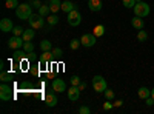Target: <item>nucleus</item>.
I'll use <instances>...</instances> for the list:
<instances>
[{"instance_id": "nucleus-1", "label": "nucleus", "mask_w": 154, "mask_h": 114, "mask_svg": "<svg viewBox=\"0 0 154 114\" xmlns=\"http://www.w3.org/2000/svg\"><path fill=\"white\" fill-rule=\"evenodd\" d=\"M16 16L20 20H28L32 16V6L29 3H20L16 8Z\"/></svg>"}, {"instance_id": "nucleus-2", "label": "nucleus", "mask_w": 154, "mask_h": 114, "mask_svg": "<svg viewBox=\"0 0 154 114\" xmlns=\"http://www.w3.org/2000/svg\"><path fill=\"white\" fill-rule=\"evenodd\" d=\"M133 9H134V14H136L137 17H142V19L146 17V16L149 14V11H151V9H149V5L145 3L143 0H142V2H137Z\"/></svg>"}, {"instance_id": "nucleus-3", "label": "nucleus", "mask_w": 154, "mask_h": 114, "mask_svg": "<svg viewBox=\"0 0 154 114\" xmlns=\"http://www.w3.org/2000/svg\"><path fill=\"white\" fill-rule=\"evenodd\" d=\"M28 22H29V26L34 29H43L45 28V17L40 14H32L28 19Z\"/></svg>"}, {"instance_id": "nucleus-4", "label": "nucleus", "mask_w": 154, "mask_h": 114, "mask_svg": "<svg viewBox=\"0 0 154 114\" xmlns=\"http://www.w3.org/2000/svg\"><path fill=\"white\" fill-rule=\"evenodd\" d=\"M93 88L96 93H105V90L108 88L106 80L102 77V75H94L93 77Z\"/></svg>"}, {"instance_id": "nucleus-5", "label": "nucleus", "mask_w": 154, "mask_h": 114, "mask_svg": "<svg viewBox=\"0 0 154 114\" xmlns=\"http://www.w3.org/2000/svg\"><path fill=\"white\" fill-rule=\"evenodd\" d=\"M80 22H82V14L77 9L68 12V23L71 25V26H79Z\"/></svg>"}, {"instance_id": "nucleus-6", "label": "nucleus", "mask_w": 154, "mask_h": 114, "mask_svg": "<svg viewBox=\"0 0 154 114\" xmlns=\"http://www.w3.org/2000/svg\"><path fill=\"white\" fill-rule=\"evenodd\" d=\"M23 43H25V40H23V37H22V35H12L11 39L8 40V46H9L11 49L23 48Z\"/></svg>"}, {"instance_id": "nucleus-7", "label": "nucleus", "mask_w": 154, "mask_h": 114, "mask_svg": "<svg viewBox=\"0 0 154 114\" xmlns=\"http://www.w3.org/2000/svg\"><path fill=\"white\" fill-rule=\"evenodd\" d=\"M0 99L5 100V102L12 99V88L9 85H6L5 82L2 83V86H0Z\"/></svg>"}, {"instance_id": "nucleus-8", "label": "nucleus", "mask_w": 154, "mask_h": 114, "mask_svg": "<svg viewBox=\"0 0 154 114\" xmlns=\"http://www.w3.org/2000/svg\"><path fill=\"white\" fill-rule=\"evenodd\" d=\"M96 40H97V37H96L94 34H83V35L80 37V42H82V45H83L85 48L94 46V45H96Z\"/></svg>"}, {"instance_id": "nucleus-9", "label": "nucleus", "mask_w": 154, "mask_h": 114, "mask_svg": "<svg viewBox=\"0 0 154 114\" xmlns=\"http://www.w3.org/2000/svg\"><path fill=\"white\" fill-rule=\"evenodd\" d=\"M53 90L60 94V93H63V91H66V83L63 82L62 79H54V80H53Z\"/></svg>"}, {"instance_id": "nucleus-10", "label": "nucleus", "mask_w": 154, "mask_h": 114, "mask_svg": "<svg viewBox=\"0 0 154 114\" xmlns=\"http://www.w3.org/2000/svg\"><path fill=\"white\" fill-rule=\"evenodd\" d=\"M0 29L3 32H9V31L14 29V25H12V22L9 19H2L0 20Z\"/></svg>"}, {"instance_id": "nucleus-11", "label": "nucleus", "mask_w": 154, "mask_h": 114, "mask_svg": "<svg viewBox=\"0 0 154 114\" xmlns=\"http://www.w3.org/2000/svg\"><path fill=\"white\" fill-rule=\"evenodd\" d=\"M80 97V90H79V86H74V85H71V88L68 90V99L69 100H77Z\"/></svg>"}, {"instance_id": "nucleus-12", "label": "nucleus", "mask_w": 154, "mask_h": 114, "mask_svg": "<svg viewBox=\"0 0 154 114\" xmlns=\"http://www.w3.org/2000/svg\"><path fill=\"white\" fill-rule=\"evenodd\" d=\"M102 0H88V8L89 11H93V12H97L102 9Z\"/></svg>"}, {"instance_id": "nucleus-13", "label": "nucleus", "mask_w": 154, "mask_h": 114, "mask_svg": "<svg viewBox=\"0 0 154 114\" xmlns=\"http://www.w3.org/2000/svg\"><path fill=\"white\" fill-rule=\"evenodd\" d=\"M45 103L48 106H56L57 105V96H56V93H48L45 96Z\"/></svg>"}, {"instance_id": "nucleus-14", "label": "nucleus", "mask_w": 154, "mask_h": 114, "mask_svg": "<svg viewBox=\"0 0 154 114\" xmlns=\"http://www.w3.org/2000/svg\"><path fill=\"white\" fill-rule=\"evenodd\" d=\"M131 25H133V28H136V29H143L145 28V22H143V19L142 17H133V20H131Z\"/></svg>"}, {"instance_id": "nucleus-15", "label": "nucleus", "mask_w": 154, "mask_h": 114, "mask_svg": "<svg viewBox=\"0 0 154 114\" xmlns=\"http://www.w3.org/2000/svg\"><path fill=\"white\" fill-rule=\"evenodd\" d=\"M49 8H51V12L53 14H57L59 9H62V2L60 0H49Z\"/></svg>"}, {"instance_id": "nucleus-16", "label": "nucleus", "mask_w": 154, "mask_h": 114, "mask_svg": "<svg viewBox=\"0 0 154 114\" xmlns=\"http://www.w3.org/2000/svg\"><path fill=\"white\" fill-rule=\"evenodd\" d=\"M74 9H77L75 3L69 2V0H65V2H62V11H65L66 14H68V12H71V11H74Z\"/></svg>"}, {"instance_id": "nucleus-17", "label": "nucleus", "mask_w": 154, "mask_h": 114, "mask_svg": "<svg viewBox=\"0 0 154 114\" xmlns=\"http://www.w3.org/2000/svg\"><path fill=\"white\" fill-rule=\"evenodd\" d=\"M34 35H35V29L31 28V29H25L22 37H23V40H25V42H31V40L34 39Z\"/></svg>"}, {"instance_id": "nucleus-18", "label": "nucleus", "mask_w": 154, "mask_h": 114, "mask_svg": "<svg viewBox=\"0 0 154 114\" xmlns=\"http://www.w3.org/2000/svg\"><path fill=\"white\" fill-rule=\"evenodd\" d=\"M137 96L140 97V99H146V97H149L151 96V90H148L146 86H140L139 90H137Z\"/></svg>"}, {"instance_id": "nucleus-19", "label": "nucleus", "mask_w": 154, "mask_h": 114, "mask_svg": "<svg viewBox=\"0 0 154 114\" xmlns=\"http://www.w3.org/2000/svg\"><path fill=\"white\" fill-rule=\"evenodd\" d=\"M46 22H48V25H49V28H53V26H56V25L59 23V17H57L56 14H51V16L46 17Z\"/></svg>"}, {"instance_id": "nucleus-20", "label": "nucleus", "mask_w": 154, "mask_h": 114, "mask_svg": "<svg viewBox=\"0 0 154 114\" xmlns=\"http://www.w3.org/2000/svg\"><path fill=\"white\" fill-rule=\"evenodd\" d=\"M49 12H51L49 5H42L40 8H38V14L43 16V17H48V16H49Z\"/></svg>"}, {"instance_id": "nucleus-21", "label": "nucleus", "mask_w": 154, "mask_h": 114, "mask_svg": "<svg viewBox=\"0 0 154 114\" xmlns=\"http://www.w3.org/2000/svg\"><path fill=\"white\" fill-rule=\"evenodd\" d=\"M93 34L96 37H102L105 34V26H103V25H97V26L94 28V31H93Z\"/></svg>"}, {"instance_id": "nucleus-22", "label": "nucleus", "mask_w": 154, "mask_h": 114, "mask_svg": "<svg viewBox=\"0 0 154 114\" xmlns=\"http://www.w3.org/2000/svg\"><path fill=\"white\" fill-rule=\"evenodd\" d=\"M40 48H42V51H53V45H51L49 40H42L40 42Z\"/></svg>"}, {"instance_id": "nucleus-23", "label": "nucleus", "mask_w": 154, "mask_h": 114, "mask_svg": "<svg viewBox=\"0 0 154 114\" xmlns=\"http://www.w3.org/2000/svg\"><path fill=\"white\" fill-rule=\"evenodd\" d=\"M53 56H54L53 51H43V54H42V57H40V62H42V63H48Z\"/></svg>"}, {"instance_id": "nucleus-24", "label": "nucleus", "mask_w": 154, "mask_h": 114, "mask_svg": "<svg viewBox=\"0 0 154 114\" xmlns=\"http://www.w3.org/2000/svg\"><path fill=\"white\" fill-rule=\"evenodd\" d=\"M23 51H26V54H32V53H34V45H32V42H25V43H23Z\"/></svg>"}, {"instance_id": "nucleus-25", "label": "nucleus", "mask_w": 154, "mask_h": 114, "mask_svg": "<svg viewBox=\"0 0 154 114\" xmlns=\"http://www.w3.org/2000/svg\"><path fill=\"white\" fill-rule=\"evenodd\" d=\"M19 5H20L19 0H6V3H5V6H6L8 9H16Z\"/></svg>"}, {"instance_id": "nucleus-26", "label": "nucleus", "mask_w": 154, "mask_h": 114, "mask_svg": "<svg viewBox=\"0 0 154 114\" xmlns=\"http://www.w3.org/2000/svg\"><path fill=\"white\" fill-rule=\"evenodd\" d=\"M136 3H137V0H122V5L128 9H133L136 6Z\"/></svg>"}, {"instance_id": "nucleus-27", "label": "nucleus", "mask_w": 154, "mask_h": 114, "mask_svg": "<svg viewBox=\"0 0 154 114\" xmlns=\"http://www.w3.org/2000/svg\"><path fill=\"white\" fill-rule=\"evenodd\" d=\"M146 39H148L146 31H145V29H139V32H137V40H139V42H145Z\"/></svg>"}, {"instance_id": "nucleus-28", "label": "nucleus", "mask_w": 154, "mask_h": 114, "mask_svg": "<svg viewBox=\"0 0 154 114\" xmlns=\"http://www.w3.org/2000/svg\"><path fill=\"white\" fill-rule=\"evenodd\" d=\"M12 79V75L9 74V72H6V71H2V74H0V80H2V82H9Z\"/></svg>"}, {"instance_id": "nucleus-29", "label": "nucleus", "mask_w": 154, "mask_h": 114, "mask_svg": "<svg viewBox=\"0 0 154 114\" xmlns=\"http://www.w3.org/2000/svg\"><path fill=\"white\" fill-rule=\"evenodd\" d=\"M80 45H82L80 39H72V40L69 42V48H71V49H79Z\"/></svg>"}, {"instance_id": "nucleus-30", "label": "nucleus", "mask_w": 154, "mask_h": 114, "mask_svg": "<svg viewBox=\"0 0 154 114\" xmlns=\"http://www.w3.org/2000/svg\"><path fill=\"white\" fill-rule=\"evenodd\" d=\"M80 77H79V75H72V77H71V85H74V86H79L80 85Z\"/></svg>"}, {"instance_id": "nucleus-31", "label": "nucleus", "mask_w": 154, "mask_h": 114, "mask_svg": "<svg viewBox=\"0 0 154 114\" xmlns=\"http://www.w3.org/2000/svg\"><path fill=\"white\" fill-rule=\"evenodd\" d=\"M23 28L22 26H14V29H12V34L14 35H23Z\"/></svg>"}, {"instance_id": "nucleus-32", "label": "nucleus", "mask_w": 154, "mask_h": 114, "mask_svg": "<svg viewBox=\"0 0 154 114\" xmlns=\"http://www.w3.org/2000/svg\"><path fill=\"white\" fill-rule=\"evenodd\" d=\"M105 97H106V100H111V99H114V91H111V90H105Z\"/></svg>"}, {"instance_id": "nucleus-33", "label": "nucleus", "mask_w": 154, "mask_h": 114, "mask_svg": "<svg viewBox=\"0 0 154 114\" xmlns=\"http://www.w3.org/2000/svg\"><path fill=\"white\" fill-rule=\"evenodd\" d=\"M14 54H16V59H17V60H20V59H23V57H25L26 51H19V49H16V53H14Z\"/></svg>"}, {"instance_id": "nucleus-34", "label": "nucleus", "mask_w": 154, "mask_h": 114, "mask_svg": "<svg viewBox=\"0 0 154 114\" xmlns=\"http://www.w3.org/2000/svg\"><path fill=\"white\" fill-rule=\"evenodd\" d=\"M42 5H43V3L40 2V0H32V3H31V6H34L35 9H38V8H40Z\"/></svg>"}, {"instance_id": "nucleus-35", "label": "nucleus", "mask_w": 154, "mask_h": 114, "mask_svg": "<svg viewBox=\"0 0 154 114\" xmlns=\"http://www.w3.org/2000/svg\"><path fill=\"white\" fill-rule=\"evenodd\" d=\"M79 112H80V114H89V112H91V109H89L88 106H80Z\"/></svg>"}, {"instance_id": "nucleus-36", "label": "nucleus", "mask_w": 154, "mask_h": 114, "mask_svg": "<svg viewBox=\"0 0 154 114\" xmlns=\"http://www.w3.org/2000/svg\"><path fill=\"white\" fill-rule=\"evenodd\" d=\"M53 54H54L56 57H60V56L63 54V51H62L60 48H54V49H53Z\"/></svg>"}, {"instance_id": "nucleus-37", "label": "nucleus", "mask_w": 154, "mask_h": 114, "mask_svg": "<svg viewBox=\"0 0 154 114\" xmlns=\"http://www.w3.org/2000/svg\"><path fill=\"white\" fill-rule=\"evenodd\" d=\"M145 102H146V105H148V106H151V105H154V99L149 96V97H146V99H145Z\"/></svg>"}, {"instance_id": "nucleus-38", "label": "nucleus", "mask_w": 154, "mask_h": 114, "mask_svg": "<svg viewBox=\"0 0 154 114\" xmlns=\"http://www.w3.org/2000/svg\"><path fill=\"white\" fill-rule=\"evenodd\" d=\"M112 106H114V105H112V103L109 102V100H106V103L103 105V109H106V111H108V109H111Z\"/></svg>"}, {"instance_id": "nucleus-39", "label": "nucleus", "mask_w": 154, "mask_h": 114, "mask_svg": "<svg viewBox=\"0 0 154 114\" xmlns=\"http://www.w3.org/2000/svg\"><path fill=\"white\" fill-rule=\"evenodd\" d=\"M85 88H86V83H85V82H80V85H79V90H80V91H83Z\"/></svg>"}, {"instance_id": "nucleus-40", "label": "nucleus", "mask_w": 154, "mask_h": 114, "mask_svg": "<svg viewBox=\"0 0 154 114\" xmlns=\"http://www.w3.org/2000/svg\"><path fill=\"white\" fill-rule=\"evenodd\" d=\"M112 105H114V106H122V105H123V102H122V100H116V102H114Z\"/></svg>"}, {"instance_id": "nucleus-41", "label": "nucleus", "mask_w": 154, "mask_h": 114, "mask_svg": "<svg viewBox=\"0 0 154 114\" xmlns=\"http://www.w3.org/2000/svg\"><path fill=\"white\" fill-rule=\"evenodd\" d=\"M151 97L154 99V88H152V90H151Z\"/></svg>"}, {"instance_id": "nucleus-42", "label": "nucleus", "mask_w": 154, "mask_h": 114, "mask_svg": "<svg viewBox=\"0 0 154 114\" xmlns=\"http://www.w3.org/2000/svg\"><path fill=\"white\" fill-rule=\"evenodd\" d=\"M137 2H142V0H137Z\"/></svg>"}]
</instances>
